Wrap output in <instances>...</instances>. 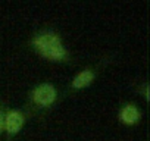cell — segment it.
I'll return each instance as SVG.
<instances>
[{
  "mask_svg": "<svg viewBox=\"0 0 150 141\" xmlns=\"http://www.w3.org/2000/svg\"><path fill=\"white\" fill-rule=\"evenodd\" d=\"M24 125V116L18 110H11L5 116V128L8 129L9 134H16L21 126Z\"/></svg>",
  "mask_w": 150,
  "mask_h": 141,
  "instance_id": "cell-3",
  "label": "cell"
},
{
  "mask_svg": "<svg viewBox=\"0 0 150 141\" xmlns=\"http://www.w3.org/2000/svg\"><path fill=\"white\" fill-rule=\"evenodd\" d=\"M34 46L37 50L47 59L52 60H60L66 56V50L54 32H43L34 38Z\"/></svg>",
  "mask_w": 150,
  "mask_h": 141,
  "instance_id": "cell-1",
  "label": "cell"
},
{
  "mask_svg": "<svg viewBox=\"0 0 150 141\" xmlns=\"http://www.w3.org/2000/svg\"><path fill=\"white\" fill-rule=\"evenodd\" d=\"M33 99L40 106H49L56 99V90L52 84H41L34 90Z\"/></svg>",
  "mask_w": 150,
  "mask_h": 141,
  "instance_id": "cell-2",
  "label": "cell"
},
{
  "mask_svg": "<svg viewBox=\"0 0 150 141\" xmlns=\"http://www.w3.org/2000/svg\"><path fill=\"white\" fill-rule=\"evenodd\" d=\"M119 118H121V121L125 122V123H134V122L138 121L140 112H138V109H137L134 104H127V106L122 107V110H121V113H119Z\"/></svg>",
  "mask_w": 150,
  "mask_h": 141,
  "instance_id": "cell-4",
  "label": "cell"
},
{
  "mask_svg": "<svg viewBox=\"0 0 150 141\" xmlns=\"http://www.w3.org/2000/svg\"><path fill=\"white\" fill-rule=\"evenodd\" d=\"M93 78H94V74L91 72V70H83V72H80L77 77L74 78L72 85L75 88H83V87L88 85L93 81Z\"/></svg>",
  "mask_w": 150,
  "mask_h": 141,
  "instance_id": "cell-5",
  "label": "cell"
},
{
  "mask_svg": "<svg viewBox=\"0 0 150 141\" xmlns=\"http://www.w3.org/2000/svg\"><path fill=\"white\" fill-rule=\"evenodd\" d=\"M3 128H5V118H3L2 113H0V132H2Z\"/></svg>",
  "mask_w": 150,
  "mask_h": 141,
  "instance_id": "cell-6",
  "label": "cell"
}]
</instances>
